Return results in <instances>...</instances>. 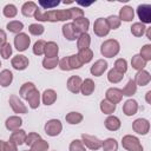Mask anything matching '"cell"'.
I'll return each mask as SVG.
<instances>
[{"instance_id":"obj_48","label":"cell","mask_w":151,"mask_h":151,"mask_svg":"<svg viewBox=\"0 0 151 151\" xmlns=\"http://www.w3.org/2000/svg\"><path fill=\"white\" fill-rule=\"evenodd\" d=\"M140 57L145 60V61H150L151 60V44H145L139 52Z\"/></svg>"},{"instance_id":"obj_20","label":"cell","mask_w":151,"mask_h":151,"mask_svg":"<svg viewBox=\"0 0 151 151\" xmlns=\"http://www.w3.org/2000/svg\"><path fill=\"white\" fill-rule=\"evenodd\" d=\"M61 31H63V35H64L67 40H70V41H74V40L78 39V37H79V35L76 33L72 22H66V24H64L63 27H61Z\"/></svg>"},{"instance_id":"obj_42","label":"cell","mask_w":151,"mask_h":151,"mask_svg":"<svg viewBox=\"0 0 151 151\" xmlns=\"http://www.w3.org/2000/svg\"><path fill=\"white\" fill-rule=\"evenodd\" d=\"M106 21H107V25L110 27V29H117L120 27V24H122V20L119 18V15H109L106 18Z\"/></svg>"},{"instance_id":"obj_36","label":"cell","mask_w":151,"mask_h":151,"mask_svg":"<svg viewBox=\"0 0 151 151\" xmlns=\"http://www.w3.org/2000/svg\"><path fill=\"white\" fill-rule=\"evenodd\" d=\"M122 91H123V94L126 96V97L133 96V94L137 92V84H136L134 79H129L127 84L124 86V88H123Z\"/></svg>"},{"instance_id":"obj_12","label":"cell","mask_w":151,"mask_h":151,"mask_svg":"<svg viewBox=\"0 0 151 151\" xmlns=\"http://www.w3.org/2000/svg\"><path fill=\"white\" fill-rule=\"evenodd\" d=\"M73 28L76 31L77 34H83V33H87V29L90 27V20L86 18V17H83V18H79V19H76L73 20Z\"/></svg>"},{"instance_id":"obj_7","label":"cell","mask_w":151,"mask_h":151,"mask_svg":"<svg viewBox=\"0 0 151 151\" xmlns=\"http://www.w3.org/2000/svg\"><path fill=\"white\" fill-rule=\"evenodd\" d=\"M31 45V38L28 37V34L26 33H19L14 37V47L19 51V52H24L26 51Z\"/></svg>"},{"instance_id":"obj_35","label":"cell","mask_w":151,"mask_h":151,"mask_svg":"<svg viewBox=\"0 0 151 151\" xmlns=\"http://www.w3.org/2000/svg\"><path fill=\"white\" fill-rule=\"evenodd\" d=\"M123 78H124V74L120 73L119 71H117L114 67L111 68V70L109 71V73H107V80H109L110 83H112V84H118V83H120V81L123 80Z\"/></svg>"},{"instance_id":"obj_32","label":"cell","mask_w":151,"mask_h":151,"mask_svg":"<svg viewBox=\"0 0 151 151\" xmlns=\"http://www.w3.org/2000/svg\"><path fill=\"white\" fill-rule=\"evenodd\" d=\"M131 66H132V68L137 70V72H138V71L144 70V67L146 66V61L140 57V54H134L131 59Z\"/></svg>"},{"instance_id":"obj_33","label":"cell","mask_w":151,"mask_h":151,"mask_svg":"<svg viewBox=\"0 0 151 151\" xmlns=\"http://www.w3.org/2000/svg\"><path fill=\"white\" fill-rule=\"evenodd\" d=\"M37 87H35V85L32 83V81H27V83H24L22 85H21V87H20V90H19V96L21 97V98H24V99H26L27 98V96L32 92V91H34Z\"/></svg>"},{"instance_id":"obj_28","label":"cell","mask_w":151,"mask_h":151,"mask_svg":"<svg viewBox=\"0 0 151 151\" xmlns=\"http://www.w3.org/2000/svg\"><path fill=\"white\" fill-rule=\"evenodd\" d=\"M59 53V46L54 41H47L45 46V55L47 58H54L58 57Z\"/></svg>"},{"instance_id":"obj_5","label":"cell","mask_w":151,"mask_h":151,"mask_svg":"<svg viewBox=\"0 0 151 151\" xmlns=\"http://www.w3.org/2000/svg\"><path fill=\"white\" fill-rule=\"evenodd\" d=\"M81 140L84 143V145L92 150V151H97L103 146V140H100L98 137L92 136V134H87V133H83L81 134Z\"/></svg>"},{"instance_id":"obj_18","label":"cell","mask_w":151,"mask_h":151,"mask_svg":"<svg viewBox=\"0 0 151 151\" xmlns=\"http://www.w3.org/2000/svg\"><path fill=\"white\" fill-rule=\"evenodd\" d=\"M26 137H27V133L25 130L22 129H19L17 131H13L9 136V142H12L13 144L15 145H21V144H25V140H26Z\"/></svg>"},{"instance_id":"obj_40","label":"cell","mask_w":151,"mask_h":151,"mask_svg":"<svg viewBox=\"0 0 151 151\" xmlns=\"http://www.w3.org/2000/svg\"><path fill=\"white\" fill-rule=\"evenodd\" d=\"M78 55L80 58V60L83 61V64H87L93 59V52L91 48H85L78 52Z\"/></svg>"},{"instance_id":"obj_15","label":"cell","mask_w":151,"mask_h":151,"mask_svg":"<svg viewBox=\"0 0 151 151\" xmlns=\"http://www.w3.org/2000/svg\"><path fill=\"white\" fill-rule=\"evenodd\" d=\"M107 61L106 60H104V59H98L92 66H91V68H90V72H91V74L92 76H94V77H100L106 70H107Z\"/></svg>"},{"instance_id":"obj_30","label":"cell","mask_w":151,"mask_h":151,"mask_svg":"<svg viewBox=\"0 0 151 151\" xmlns=\"http://www.w3.org/2000/svg\"><path fill=\"white\" fill-rule=\"evenodd\" d=\"M65 119H66V122H67L68 124H71V125H77V124H79V123L83 122L84 117H83V114H81L80 112L71 111V112H68V113L65 116Z\"/></svg>"},{"instance_id":"obj_52","label":"cell","mask_w":151,"mask_h":151,"mask_svg":"<svg viewBox=\"0 0 151 151\" xmlns=\"http://www.w3.org/2000/svg\"><path fill=\"white\" fill-rule=\"evenodd\" d=\"M41 137H40V134L39 133H37V132H29L28 134H27V137H26V140H25V144L26 145H29V146H32L37 140H39Z\"/></svg>"},{"instance_id":"obj_29","label":"cell","mask_w":151,"mask_h":151,"mask_svg":"<svg viewBox=\"0 0 151 151\" xmlns=\"http://www.w3.org/2000/svg\"><path fill=\"white\" fill-rule=\"evenodd\" d=\"M99 107H100V111H101L103 113L111 116V114L116 111L117 105H116V104H113V103H111V101H109V100L105 98V99H103V100L100 101Z\"/></svg>"},{"instance_id":"obj_14","label":"cell","mask_w":151,"mask_h":151,"mask_svg":"<svg viewBox=\"0 0 151 151\" xmlns=\"http://www.w3.org/2000/svg\"><path fill=\"white\" fill-rule=\"evenodd\" d=\"M105 96H106V99H107L109 101H111V103H113V104L117 105L118 103L122 101L124 94H123V91H122L120 88H117V87H110V88H107Z\"/></svg>"},{"instance_id":"obj_1","label":"cell","mask_w":151,"mask_h":151,"mask_svg":"<svg viewBox=\"0 0 151 151\" xmlns=\"http://www.w3.org/2000/svg\"><path fill=\"white\" fill-rule=\"evenodd\" d=\"M34 19L37 21H50V22H58V21H67L72 19L70 8L67 9H51L42 12L40 8L35 12Z\"/></svg>"},{"instance_id":"obj_37","label":"cell","mask_w":151,"mask_h":151,"mask_svg":"<svg viewBox=\"0 0 151 151\" xmlns=\"http://www.w3.org/2000/svg\"><path fill=\"white\" fill-rule=\"evenodd\" d=\"M130 28H131L132 35H134V37H137V38L142 37V35L145 34V32H146V27H145V25L142 24V22H134V24H132V26H131Z\"/></svg>"},{"instance_id":"obj_6","label":"cell","mask_w":151,"mask_h":151,"mask_svg":"<svg viewBox=\"0 0 151 151\" xmlns=\"http://www.w3.org/2000/svg\"><path fill=\"white\" fill-rule=\"evenodd\" d=\"M110 27L107 25V21L106 19L104 18H98L96 19L94 24H93V32L98 37H106L109 33H110Z\"/></svg>"},{"instance_id":"obj_34","label":"cell","mask_w":151,"mask_h":151,"mask_svg":"<svg viewBox=\"0 0 151 151\" xmlns=\"http://www.w3.org/2000/svg\"><path fill=\"white\" fill-rule=\"evenodd\" d=\"M6 28H7V31L11 32V33L19 34V33H21V31H22V28H24V24H22L21 21H19V20H12V21H9V22L6 25Z\"/></svg>"},{"instance_id":"obj_58","label":"cell","mask_w":151,"mask_h":151,"mask_svg":"<svg viewBox=\"0 0 151 151\" xmlns=\"http://www.w3.org/2000/svg\"><path fill=\"white\" fill-rule=\"evenodd\" d=\"M145 34H146V38H147L149 40H151V26L146 28V32H145Z\"/></svg>"},{"instance_id":"obj_47","label":"cell","mask_w":151,"mask_h":151,"mask_svg":"<svg viewBox=\"0 0 151 151\" xmlns=\"http://www.w3.org/2000/svg\"><path fill=\"white\" fill-rule=\"evenodd\" d=\"M28 32L32 34V35H41L44 32H45V27L41 25V24H31L28 26Z\"/></svg>"},{"instance_id":"obj_16","label":"cell","mask_w":151,"mask_h":151,"mask_svg":"<svg viewBox=\"0 0 151 151\" xmlns=\"http://www.w3.org/2000/svg\"><path fill=\"white\" fill-rule=\"evenodd\" d=\"M138 107L139 106H138L137 100H134V99H127L124 103V105H123V112H124L125 116L131 117V116H134L137 113Z\"/></svg>"},{"instance_id":"obj_59","label":"cell","mask_w":151,"mask_h":151,"mask_svg":"<svg viewBox=\"0 0 151 151\" xmlns=\"http://www.w3.org/2000/svg\"><path fill=\"white\" fill-rule=\"evenodd\" d=\"M24 151H31V150H24Z\"/></svg>"},{"instance_id":"obj_44","label":"cell","mask_w":151,"mask_h":151,"mask_svg":"<svg viewBox=\"0 0 151 151\" xmlns=\"http://www.w3.org/2000/svg\"><path fill=\"white\" fill-rule=\"evenodd\" d=\"M45 46H46V41L40 39L38 41H35V44L33 45V53L35 55H42L45 54Z\"/></svg>"},{"instance_id":"obj_3","label":"cell","mask_w":151,"mask_h":151,"mask_svg":"<svg viewBox=\"0 0 151 151\" xmlns=\"http://www.w3.org/2000/svg\"><path fill=\"white\" fill-rule=\"evenodd\" d=\"M122 145L127 151H143V145L140 140L132 134H126L122 138Z\"/></svg>"},{"instance_id":"obj_10","label":"cell","mask_w":151,"mask_h":151,"mask_svg":"<svg viewBox=\"0 0 151 151\" xmlns=\"http://www.w3.org/2000/svg\"><path fill=\"white\" fill-rule=\"evenodd\" d=\"M9 106L11 109L13 110L14 113H18V114H24V113H27V107L26 105L22 103L21 99H19V97L17 94H12L9 97Z\"/></svg>"},{"instance_id":"obj_17","label":"cell","mask_w":151,"mask_h":151,"mask_svg":"<svg viewBox=\"0 0 151 151\" xmlns=\"http://www.w3.org/2000/svg\"><path fill=\"white\" fill-rule=\"evenodd\" d=\"M22 125V119L19 117V116H11L6 119L5 122V126L7 130L9 131H17L20 129V126Z\"/></svg>"},{"instance_id":"obj_19","label":"cell","mask_w":151,"mask_h":151,"mask_svg":"<svg viewBox=\"0 0 151 151\" xmlns=\"http://www.w3.org/2000/svg\"><path fill=\"white\" fill-rule=\"evenodd\" d=\"M134 81H136L137 86H146L151 81V74L146 70L138 71L134 77Z\"/></svg>"},{"instance_id":"obj_38","label":"cell","mask_w":151,"mask_h":151,"mask_svg":"<svg viewBox=\"0 0 151 151\" xmlns=\"http://www.w3.org/2000/svg\"><path fill=\"white\" fill-rule=\"evenodd\" d=\"M59 58L58 57H54V58H47L45 57L42 59V67L45 70H53L57 66H59Z\"/></svg>"},{"instance_id":"obj_39","label":"cell","mask_w":151,"mask_h":151,"mask_svg":"<svg viewBox=\"0 0 151 151\" xmlns=\"http://www.w3.org/2000/svg\"><path fill=\"white\" fill-rule=\"evenodd\" d=\"M101 147L104 151H117L118 150V142L114 138H107L103 142Z\"/></svg>"},{"instance_id":"obj_24","label":"cell","mask_w":151,"mask_h":151,"mask_svg":"<svg viewBox=\"0 0 151 151\" xmlns=\"http://www.w3.org/2000/svg\"><path fill=\"white\" fill-rule=\"evenodd\" d=\"M38 9H39V8H38V5H37L35 2H33V1H27V2H25V4L22 5V7H21V13H22L24 17L29 18V17H34V14H35V12H37Z\"/></svg>"},{"instance_id":"obj_21","label":"cell","mask_w":151,"mask_h":151,"mask_svg":"<svg viewBox=\"0 0 151 151\" xmlns=\"http://www.w3.org/2000/svg\"><path fill=\"white\" fill-rule=\"evenodd\" d=\"M26 100H27V103H28V106H29L31 109L35 110V109H38V107H39V105H40L41 94H40V92L35 88L34 91H32V92L27 96Z\"/></svg>"},{"instance_id":"obj_26","label":"cell","mask_w":151,"mask_h":151,"mask_svg":"<svg viewBox=\"0 0 151 151\" xmlns=\"http://www.w3.org/2000/svg\"><path fill=\"white\" fill-rule=\"evenodd\" d=\"M96 90V84L91 78H86L85 80H83V85H81V94L84 96H91Z\"/></svg>"},{"instance_id":"obj_54","label":"cell","mask_w":151,"mask_h":151,"mask_svg":"<svg viewBox=\"0 0 151 151\" xmlns=\"http://www.w3.org/2000/svg\"><path fill=\"white\" fill-rule=\"evenodd\" d=\"M70 12H71V17H72L73 20L84 17V11L80 7H71L70 8Z\"/></svg>"},{"instance_id":"obj_45","label":"cell","mask_w":151,"mask_h":151,"mask_svg":"<svg viewBox=\"0 0 151 151\" xmlns=\"http://www.w3.org/2000/svg\"><path fill=\"white\" fill-rule=\"evenodd\" d=\"M68 151H86V146L84 145L81 139H74L71 142Z\"/></svg>"},{"instance_id":"obj_23","label":"cell","mask_w":151,"mask_h":151,"mask_svg":"<svg viewBox=\"0 0 151 151\" xmlns=\"http://www.w3.org/2000/svg\"><path fill=\"white\" fill-rule=\"evenodd\" d=\"M104 125H105V127H106L109 131H117V130L120 129L122 123H120V119H119L118 117L111 114V116H109V117L105 119Z\"/></svg>"},{"instance_id":"obj_22","label":"cell","mask_w":151,"mask_h":151,"mask_svg":"<svg viewBox=\"0 0 151 151\" xmlns=\"http://www.w3.org/2000/svg\"><path fill=\"white\" fill-rule=\"evenodd\" d=\"M57 100V92L52 88H47L42 92L41 94V101L42 104H45L46 106H50L52 104H54Z\"/></svg>"},{"instance_id":"obj_2","label":"cell","mask_w":151,"mask_h":151,"mask_svg":"<svg viewBox=\"0 0 151 151\" xmlns=\"http://www.w3.org/2000/svg\"><path fill=\"white\" fill-rule=\"evenodd\" d=\"M120 51V45L116 39H107L100 45V53L106 58L116 57Z\"/></svg>"},{"instance_id":"obj_56","label":"cell","mask_w":151,"mask_h":151,"mask_svg":"<svg viewBox=\"0 0 151 151\" xmlns=\"http://www.w3.org/2000/svg\"><path fill=\"white\" fill-rule=\"evenodd\" d=\"M0 37H1V38H0V40H1V41H0V47H1V46H4V45L7 44V41H6V40H7V35H6V33H5L4 29L0 31Z\"/></svg>"},{"instance_id":"obj_25","label":"cell","mask_w":151,"mask_h":151,"mask_svg":"<svg viewBox=\"0 0 151 151\" xmlns=\"http://www.w3.org/2000/svg\"><path fill=\"white\" fill-rule=\"evenodd\" d=\"M119 18H120V20L126 21V22L132 21V19L134 18V9L129 5L123 6L119 9Z\"/></svg>"},{"instance_id":"obj_55","label":"cell","mask_w":151,"mask_h":151,"mask_svg":"<svg viewBox=\"0 0 151 151\" xmlns=\"http://www.w3.org/2000/svg\"><path fill=\"white\" fill-rule=\"evenodd\" d=\"M59 67H60L61 71H71L70 63H68V57H65L59 61Z\"/></svg>"},{"instance_id":"obj_49","label":"cell","mask_w":151,"mask_h":151,"mask_svg":"<svg viewBox=\"0 0 151 151\" xmlns=\"http://www.w3.org/2000/svg\"><path fill=\"white\" fill-rule=\"evenodd\" d=\"M114 68H116L117 71H119L120 73L124 74V73L127 71V61H126L125 59H123V58L117 59V60L114 61Z\"/></svg>"},{"instance_id":"obj_4","label":"cell","mask_w":151,"mask_h":151,"mask_svg":"<svg viewBox=\"0 0 151 151\" xmlns=\"http://www.w3.org/2000/svg\"><path fill=\"white\" fill-rule=\"evenodd\" d=\"M45 132L50 137H55L63 131V124L59 119H50L45 124Z\"/></svg>"},{"instance_id":"obj_50","label":"cell","mask_w":151,"mask_h":151,"mask_svg":"<svg viewBox=\"0 0 151 151\" xmlns=\"http://www.w3.org/2000/svg\"><path fill=\"white\" fill-rule=\"evenodd\" d=\"M0 151H18V145L13 144L12 142H0Z\"/></svg>"},{"instance_id":"obj_57","label":"cell","mask_w":151,"mask_h":151,"mask_svg":"<svg viewBox=\"0 0 151 151\" xmlns=\"http://www.w3.org/2000/svg\"><path fill=\"white\" fill-rule=\"evenodd\" d=\"M145 100H146V103H147V104H150V105H151V90L146 92V94H145Z\"/></svg>"},{"instance_id":"obj_9","label":"cell","mask_w":151,"mask_h":151,"mask_svg":"<svg viewBox=\"0 0 151 151\" xmlns=\"http://www.w3.org/2000/svg\"><path fill=\"white\" fill-rule=\"evenodd\" d=\"M132 129L136 133L145 136L150 131V122L145 118H137L132 123Z\"/></svg>"},{"instance_id":"obj_13","label":"cell","mask_w":151,"mask_h":151,"mask_svg":"<svg viewBox=\"0 0 151 151\" xmlns=\"http://www.w3.org/2000/svg\"><path fill=\"white\" fill-rule=\"evenodd\" d=\"M81 85H83V80L79 76H71L68 79H67V90L72 93H79L80 90H81Z\"/></svg>"},{"instance_id":"obj_53","label":"cell","mask_w":151,"mask_h":151,"mask_svg":"<svg viewBox=\"0 0 151 151\" xmlns=\"http://www.w3.org/2000/svg\"><path fill=\"white\" fill-rule=\"evenodd\" d=\"M60 4V1H58V0H53V1H45V0H40L39 1V5L44 8V9H52V8H54V7H57L58 5Z\"/></svg>"},{"instance_id":"obj_46","label":"cell","mask_w":151,"mask_h":151,"mask_svg":"<svg viewBox=\"0 0 151 151\" xmlns=\"http://www.w3.org/2000/svg\"><path fill=\"white\" fill-rule=\"evenodd\" d=\"M2 13H4V15L6 18H14L18 14V9H17V7L13 4H8V5H6L4 7Z\"/></svg>"},{"instance_id":"obj_43","label":"cell","mask_w":151,"mask_h":151,"mask_svg":"<svg viewBox=\"0 0 151 151\" xmlns=\"http://www.w3.org/2000/svg\"><path fill=\"white\" fill-rule=\"evenodd\" d=\"M68 63H70V68L71 70H78V68H80L84 65L78 54L68 55Z\"/></svg>"},{"instance_id":"obj_27","label":"cell","mask_w":151,"mask_h":151,"mask_svg":"<svg viewBox=\"0 0 151 151\" xmlns=\"http://www.w3.org/2000/svg\"><path fill=\"white\" fill-rule=\"evenodd\" d=\"M91 45V37L88 33H83L78 37L77 39V48L79 51L85 50V48H90Z\"/></svg>"},{"instance_id":"obj_41","label":"cell","mask_w":151,"mask_h":151,"mask_svg":"<svg viewBox=\"0 0 151 151\" xmlns=\"http://www.w3.org/2000/svg\"><path fill=\"white\" fill-rule=\"evenodd\" d=\"M50 147L48 142H46L45 139L40 138L39 140H37L32 146H31V151H47Z\"/></svg>"},{"instance_id":"obj_31","label":"cell","mask_w":151,"mask_h":151,"mask_svg":"<svg viewBox=\"0 0 151 151\" xmlns=\"http://www.w3.org/2000/svg\"><path fill=\"white\" fill-rule=\"evenodd\" d=\"M13 81V73L9 70H2L0 72V84L2 87H7Z\"/></svg>"},{"instance_id":"obj_51","label":"cell","mask_w":151,"mask_h":151,"mask_svg":"<svg viewBox=\"0 0 151 151\" xmlns=\"http://www.w3.org/2000/svg\"><path fill=\"white\" fill-rule=\"evenodd\" d=\"M12 46H11V44L9 42H7L6 45H4V46H1V48H0V54H1V57H2V59H8L11 55H12Z\"/></svg>"},{"instance_id":"obj_11","label":"cell","mask_w":151,"mask_h":151,"mask_svg":"<svg viewBox=\"0 0 151 151\" xmlns=\"http://www.w3.org/2000/svg\"><path fill=\"white\" fill-rule=\"evenodd\" d=\"M28 64H29V60L24 54H17L11 60V65L17 71H24V70H26L28 67Z\"/></svg>"},{"instance_id":"obj_8","label":"cell","mask_w":151,"mask_h":151,"mask_svg":"<svg viewBox=\"0 0 151 151\" xmlns=\"http://www.w3.org/2000/svg\"><path fill=\"white\" fill-rule=\"evenodd\" d=\"M137 15L142 24H151V5L142 4L137 7Z\"/></svg>"}]
</instances>
